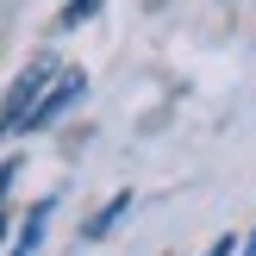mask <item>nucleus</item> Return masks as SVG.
I'll use <instances>...</instances> for the list:
<instances>
[{
	"label": "nucleus",
	"instance_id": "nucleus-5",
	"mask_svg": "<svg viewBox=\"0 0 256 256\" xmlns=\"http://www.w3.org/2000/svg\"><path fill=\"white\" fill-rule=\"evenodd\" d=\"M100 12V0H69V6H62V25H82V19H94Z\"/></svg>",
	"mask_w": 256,
	"mask_h": 256
},
{
	"label": "nucleus",
	"instance_id": "nucleus-4",
	"mask_svg": "<svg viewBox=\"0 0 256 256\" xmlns=\"http://www.w3.org/2000/svg\"><path fill=\"white\" fill-rule=\"evenodd\" d=\"M125 212H132V194H112V206H100V212H94V225H88V238H106L112 225L125 219Z\"/></svg>",
	"mask_w": 256,
	"mask_h": 256
},
{
	"label": "nucleus",
	"instance_id": "nucleus-2",
	"mask_svg": "<svg viewBox=\"0 0 256 256\" xmlns=\"http://www.w3.org/2000/svg\"><path fill=\"white\" fill-rule=\"evenodd\" d=\"M50 75H56V69H50L44 56H38L32 69H19V75H12V88H6V100H0V138H12V132H25V112L38 106V94H44V82H50Z\"/></svg>",
	"mask_w": 256,
	"mask_h": 256
},
{
	"label": "nucleus",
	"instance_id": "nucleus-6",
	"mask_svg": "<svg viewBox=\"0 0 256 256\" xmlns=\"http://www.w3.org/2000/svg\"><path fill=\"white\" fill-rule=\"evenodd\" d=\"M12 175H19V162H0V238H6V188H12Z\"/></svg>",
	"mask_w": 256,
	"mask_h": 256
},
{
	"label": "nucleus",
	"instance_id": "nucleus-1",
	"mask_svg": "<svg viewBox=\"0 0 256 256\" xmlns=\"http://www.w3.org/2000/svg\"><path fill=\"white\" fill-rule=\"evenodd\" d=\"M82 94H88V75H82V69L50 75V82H44V94H38V106L25 112V132H50V125H56V119H62V112H69Z\"/></svg>",
	"mask_w": 256,
	"mask_h": 256
},
{
	"label": "nucleus",
	"instance_id": "nucleus-8",
	"mask_svg": "<svg viewBox=\"0 0 256 256\" xmlns=\"http://www.w3.org/2000/svg\"><path fill=\"white\" fill-rule=\"evenodd\" d=\"M238 256H256V232H250V238H238Z\"/></svg>",
	"mask_w": 256,
	"mask_h": 256
},
{
	"label": "nucleus",
	"instance_id": "nucleus-3",
	"mask_svg": "<svg viewBox=\"0 0 256 256\" xmlns=\"http://www.w3.org/2000/svg\"><path fill=\"white\" fill-rule=\"evenodd\" d=\"M50 212H56V200L44 194L32 212H25V225H19V244H12V256H32L38 244H44V225H50Z\"/></svg>",
	"mask_w": 256,
	"mask_h": 256
},
{
	"label": "nucleus",
	"instance_id": "nucleus-7",
	"mask_svg": "<svg viewBox=\"0 0 256 256\" xmlns=\"http://www.w3.org/2000/svg\"><path fill=\"white\" fill-rule=\"evenodd\" d=\"M232 244H238V238H232V232H225V238H219V244H212L206 256H232Z\"/></svg>",
	"mask_w": 256,
	"mask_h": 256
}]
</instances>
